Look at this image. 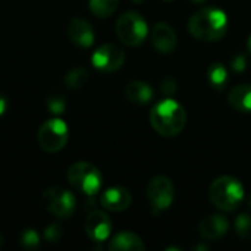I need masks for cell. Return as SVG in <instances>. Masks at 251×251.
Segmentation results:
<instances>
[{
	"label": "cell",
	"instance_id": "obj_1",
	"mask_svg": "<svg viewBox=\"0 0 251 251\" xmlns=\"http://www.w3.org/2000/svg\"><path fill=\"white\" fill-rule=\"evenodd\" d=\"M150 125L162 137H176L187 125V113L184 106L174 99L160 100L150 110Z\"/></svg>",
	"mask_w": 251,
	"mask_h": 251
},
{
	"label": "cell",
	"instance_id": "obj_2",
	"mask_svg": "<svg viewBox=\"0 0 251 251\" xmlns=\"http://www.w3.org/2000/svg\"><path fill=\"white\" fill-rule=\"evenodd\" d=\"M190 34L200 41H218L228 31V16L216 7H203L188 21Z\"/></svg>",
	"mask_w": 251,
	"mask_h": 251
},
{
	"label": "cell",
	"instance_id": "obj_3",
	"mask_svg": "<svg viewBox=\"0 0 251 251\" xmlns=\"http://www.w3.org/2000/svg\"><path fill=\"white\" fill-rule=\"evenodd\" d=\"M209 200L222 212H235L244 200V187L234 176H219L209 187Z\"/></svg>",
	"mask_w": 251,
	"mask_h": 251
},
{
	"label": "cell",
	"instance_id": "obj_4",
	"mask_svg": "<svg viewBox=\"0 0 251 251\" xmlns=\"http://www.w3.org/2000/svg\"><path fill=\"white\" fill-rule=\"evenodd\" d=\"M115 31L121 43L128 47H138L149 35V25L138 12L129 10L118 18Z\"/></svg>",
	"mask_w": 251,
	"mask_h": 251
},
{
	"label": "cell",
	"instance_id": "obj_5",
	"mask_svg": "<svg viewBox=\"0 0 251 251\" xmlns=\"http://www.w3.org/2000/svg\"><path fill=\"white\" fill-rule=\"evenodd\" d=\"M69 184L85 196H94L101 190L103 176L97 166L87 162H76L68 169Z\"/></svg>",
	"mask_w": 251,
	"mask_h": 251
},
{
	"label": "cell",
	"instance_id": "obj_6",
	"mask_svg": "<svg viewBox=\"0 0 251 251\" xmlns=\"http://www.w3.org/2000/svg\"><path fill=\"white\" fill-rule=\"evenodd\" d=\"M43 207L57 219H68L76 209L75 196L60 187H50L41 193Z\"/></svg>",
	"mask_w": 251,
	"mask_h": 251
},
{
	"label": "cell",
	"instance_id": "obj_7",
	"mask_svg": "<svg viewBox=\"0 0 251 251\" xmlns=\"http://www.w3.org/2000/svg\"><path fill=\"white\" fill-rule=\"evenodd\" d=\"M146 196L153 215H159L169 209L175 199V187L171 178L165 175L153 176L146 188Z\"/></svg>",
	"mask_w": 251,
	"mask_h": 251
},
{
	"label": "cell",
	"instance_id": "obj_8",
	"mask_svg": "<svg viewBox=\"0 0 251 251\" xmlns=\"http://www.w3.org/2000/svg\"><path fill=\"white\" fill-rule=\"evenodd\" d=\"M37 140L41 150L47 153H57L66 146L69 140V128L59 118L49 119L40 126Z\"/></svg>",
	"mask_w": 251,
	"mask_h": 251
},
{
	"label": "cell",
	"instance_id": "obj_9",
	"mask_svg": "<svg viewBox=\"0 0 251 251\" xmlns=\"http://www.w3.org/2000/svg\"><path fill=\"white\" fill-rule=\"evenodd\" d=\"M91 63L100 72H116L125 63V51L113 43L103 44L93 53Z\"/></svg>",
	"mask_w": 251,
	"mask_h": 251
},
{
	"label": "cell",
	"instance_id": "obj_10",
	"mask_svg": "<svg viewBox=\"0 0 251 251\" xmlns=\"http://www.w3.org/2000/svg\"><path fill=\"white\" fill-rule=\"evenodd\" d=\"M85 234L94 243H103L110 237L112 232V221L107 213L101 210H93L85 218Z\"/></svg>",
	"mask_w": 251,
	"mask_h": 251
},
{
	"label": "cell",
	"instance_id": "obj_11",
	"mask_svg": "<svg viewBox=\"0 0 251 251\" xmlns=\"http://www.w3.org/2000/svg\"><path fill=\"white\" fill-rule=\"evenodd\" d=\"M151 44L153 47L163 53V54H169L172 53L176 46H178V37L176 32L174 29L172 25L166 24V22H159L151 28Z\"/></svg>",
	"mask_w": 251,
	"mask_h": 251
},
{
	"label": "cell",
	"instance_id": "obj_12",
	"mask_svg": "<svg viewBox=\"0 0 251 251\" xmlns=\"http://www.w3.org/2000/svg\"><path fill=\"white\" fill-rule=\"evenodd\" d=\"M229 229V221L224 215H209L199 224V234L206 241H219Z\"/></svg>",
	"mask_w": 251,
	"mask_h": 251
},
{
	"label": "cell",
	"instance_id": "obj_13",
	"mask_svg": "<svg viewBox=\"0 0 251 251\" xmlns=\"http://www.w3.org/2000/svg\"><path fill=\"white\" fill-rule=\"evenodd\" d=\"M131 201L132 196L129 190L124 187L107 188L100 197V204L109 212H124L131 206Z\"/></svg>",
	"mask_w": 251,
	"mask_h": 251
},
{
	"label": "cell",
	"instance_id": "obj_14",
	"mask_svg": "<svg viewBox=\"0 0 251 251\" xmlns=\"http://www.w3.org/2000/svg\"><path fill=\"white\" fill-rule=\"evenodd\" d=\"M68 37L69 40L84 49H88L94 43V31L90 22L82 18H72L68 24Z\"/></svg>",
	"mask_w": 251,
	"mask_h": 251
},
{
	"label": "cell",
	"instance_id": "obj_15",
	"mask_svg": "<svg viewBox=\"0 0 251 251\" xmlns=\"http://www.w3.org/2000/svg\"><path fill=\"white\" fill-rule=\"evenodd\" d=\"M124 94H125V97H126V100L129 103L143 106V104H147L149 101H151V99L154 96V91H153L151 85L147 84V82L131 81V82L126 84V87L124 90Z\"/></svg>",
	"mask_w": 251,
	"mask_h": 251
},
{
	"label": "cell",
	"instance_id": "obj_16",
	"mask_svg": "<svg viewBox=\"0 0 251 251\" xmlns=\"http://www.w3.org/2000/svg\"><path fill=\"white\" fill-rule=\"evenodd\" d=\"M228 103L232 109L251 113V84H240L229 90Z\"/></svg>",
	"mask_w": 251,
	"mask_h": 251
},
{
	"label": "cell",
	"instance_id": "obj_17",
	"mask_svg": "<svg viewBox=\"0 0 251 251\" xmlns=\"http://www.w3.org/2000/svg\"><path fill=\"white\" fill-rule=\"evenodd\" d=\"M109 249L115 251H143L146 250V244L137 234L125 231L116 234L110 240Z\"/></svg>",
	"mask_w": 251,
	"mask_h": 251
},
{
	"label": "cell",
	"instance_id": "obj_18",
	"mask_svg": "<svg viewBox=\"0 0 251 251\" xmlns=\"http://www.w3.org/2000/svg\"><path fill=\"white\" fill-rule=\"evenodd\" d=\"M207 81L212 85V88H215L218 91L225 90V87L229 81L226 68L221 62H213L207 68Z\"/></svg>",
	"mask_w": 251,
	"mask_h": 251
},
{
	"label": "cell",
	"instance_id": "obj_19",
	"mask_svg": "<svg viewBox=\"0 0 251 251\" xmlns=\"http://www.w3.org/2000/svg\"><path fill=\"white\" fill-rule=\"evenodd\" d=\"M88 6L97 18H109L116 12L119 0H88Z\"/></svg>",
	"mask_w": 251,
	"mask_h": 251
},
{
	"label": "cell",
	"instance_id": "obj_20",
	"mask_svg": "<svg viewBox=\"0 0 251 251\" xmlns=\"http://www.w3.org/2000/svg\"><path fill=\"white\" fill-rule=\"evenodd\" d=\"M90 79V72L85 68H75L65 75V85L71 90L82 88Z\"/></svg>",
	"mask_w": 251,
	"mask_h": 251
},
{
	"label": "cell",
	"instance_id": "obj_21",
	"mask_svg": "<svg viewBox=\"0 0 251 251\" xmlns=\"http://www.w3.org/2000/svg\"><path fill=\"white\" fill-rule=\"evenodd\" d=\"M235 232L243 241H251V216L247 213L235 219Z\"/></svg>",
	"mask_w": 251,
	"mask_h": 251
},
{
	"label": "cell",
	"instance_id": "obj_22",
	"mask_svg": "<svg viewBox=\"0 0 251 251\" xmlns=\"http://www.w3.org/2000/svg\"><path fill=\"white\" fill-rule=\"evenodd\" d=\"M19 244L21 247H24L25 250H35L40 246V237L37 234V231L26 228L22 231L21 237H19Z\"/></svg>",
	"mask_w": 251,
	"mask_h": 251
},
{
	"label": "cell",
	"instance_id": "obj_23",
	"mask_svg": "<svg viewBox=\"0 0 251 251\" xmlns=\"http://www.w3.org/2000/svg\"><path fill=\"white\" fill-rule=\"evenodd\" d=\"M46 106L49 109V112L51 115H62L66 109V100L63 96L60 94H53V96H49L47 100H46Z\"/></svg>",
	"mask_w": 251,
	"mask_h": 251
},
{
	"label": "cell",
	"instance_id": "obj_24",
	"mask_svg": "<svg viewBox=\"0 0 251 251\" xmlns=\"http://www.w3.org/2000/svg\"><path fill=\"white\" fill-rule=\"evenodd\" d=\"M62 237H63V229L57 224H51L44 229V238L49 243H57L62 240Z\"/></svg>",
	"mask_w": 251,
	"mask_h": 251
},
{
	"label": "cell",
	"instance_id": "obj_25",
	"mask_svg": "<svg viewBox=\"0 0 251 251\" xmlns=\"http://www.w3.org/2000/svg\"><path fill=\"white\" fill-rule=\"evenodd\" d=\"M178 85H176V82H175V79L172 78V76H166L163 81H162V84H160V90H162V93L163 94H166V96H172V94H175L176 93V88Z\"/></svg>",
	"mask_w": 251,
	"mask_h": 251
},
{
	"label": "cell",
	"instance_id": "obj_26",
	"mask_svg": "<svg viewBox=\"0 0 251 251\" xmlns=\"http://www.w3.org/2000/svg\"><path fill=\"white\" fill-rule=\"evenodd\" d=\"M229 66H231L232 71H235V72H243V71L246 69V66H247V60H246V57H244L243 54H235V56L231 59Z\"/></svg>",
	"mask_w": 251,
	"mask_h": 251
},
{
	"label": "cell",
	"instance_id": "obj_27",
	"mask_svg": "<svg viewBox=\"0 0 251 251\" xmlns=\"http://www.w3.org/2000/svg\"><path fill=\"white\" fill-rule=\"evenodd\" d=\"M7 106H9V100H7V97H6L4 94H1V93H0V116L6 112Z\"/></svg>",
	"mask_w": 251,
	"mask_h": 251
},
{
	"label": "cell",
	"instance_id": "obj_28",
	"mask_svg": "<svg viewBox=\"0 0 251 251\" xmlns=\"http://www.w3.org/2000/svg\"><path fill=\"white\" fill-rule=\"evenodd\" d=\"M247 50L251 53V35L249 37V41H247Z\"/></svg>",
	"mask_w": 251,
	"mask_h": 251
},
{
	"label": "cell",
	"instance_id": "obj_29",
	"mask_svg": "<svg viewBox=\"0 0 251 251\" xmlns=\"http://www.w3.org/2000/svg\"><path fill=\"white\" fill-rule=\"evenodd\" d=\"M191 1H194V3H197V4H203V3H206L207 0H191Z\"/></svg>",
	"mask_w": 251,
	"mask_h": 251
},
{
	"label": "cell",
	"instance_id": "obj_30",
	"mask_svg": "<svg viewBox=\"0 0 251 251\" xmlns=\"http://www.w3.org/2000/svg\"><path fill=\"white\" fill-rule=\"evenodd\" d=\"M3 247V237H1V234H0V249Z\"/></svg>",
	"mask_w": 251,
	"mask_h": 251
},
{
	"label": "cell",
	"instance_id": "obj_31",
	"mask_svg": "<svg viewBox=\"0 0 251 251\" xmlns=\"http://www.w3.org/2000/svg\"><path fill=\"white\" fill-rule=\"evenodd\" d=\"M247 206H249V207H250V209H251V197H250V199H249V204H247Z\"/></svg>",
	"mask_w": 251,
	"mask_h": 251
},
{
	"label": "cell",
	"instance_id": "obj_32",
	"mask_svg": "<svg viewBox=\"0 0 251 251\" xmlns=\"http://www.w3.org/2000/svg\"><path fill=\"white\" fill-rule=\"evenodd\" d=\"M134 1H135V3H143L144 0H134Z\"/></svg>",
	"mask_w": 251,
	"mask_h": 251
},
{
	"label": "cell",
	"instance_id": "obj_33",
	"mask_svg": "<svg viewBox=\"0 0 251 251\" xmlns=\"http://www.w3.org/2000/svg\"><path fill=\"white\" fill-rule=\"evenodd\" d=\"M165 1H172V0H165Z\"/></svg>",
	"mask_w": 251,
	"mask_h": 251
}]
</instances>
